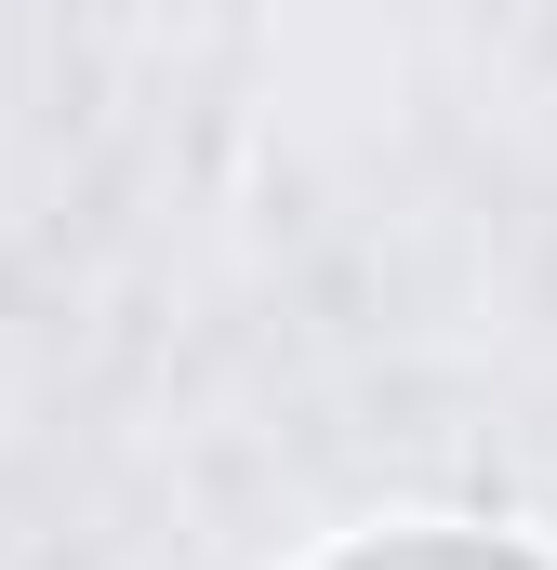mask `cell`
Returning a JSON list of instances; mask_svg holds the SVG:
<instances>
[{"label":"cell","mask_w":557,"mask_h":570,"mask_svg":"<svg viewBox=\"0 0 557 570\" xmlns=\"http://www.w3.org/2000/svg\"><path fill=\"white\" fill-rule=\"evenodd\" d=\"M305 570H557L531 531H451V518H412V531H345L332 558Z\"/></svg>","instance_id":"6da1fadb"}]
</instances>
